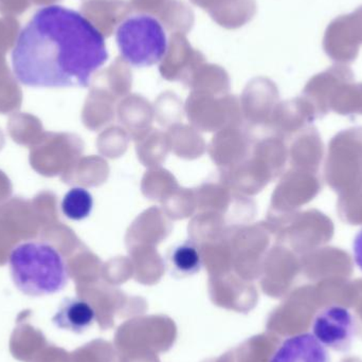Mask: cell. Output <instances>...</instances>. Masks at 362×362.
<instances>
[{"label":"cell","mask_w":362,"mask_h":362,"mask_svg":"<svg viewBox=\"0 0 362 362\" xmlns=\"http://www.w3.org/2000/svg\"><path fill=\"white\" fill-rule=\"evenodd\" d=\"M168 0H132L131 6L142 12L159 14L168 4Z\"/></svg>","instance_id":"7c38bea8"},{"label":"cell","mask_w":362,"mask_h":362,"mask_svg":"<svg viewBox=\"0 0 362 362\" xmlns=\"http://www.w3.org/2000/svg\"><path fill=\"white\" fill-rule=\"evenodd\" d=\"M93 195L84 187H72L62 200V211L71 221H80L86 219L93 212Z\"/></svg>","instance_id":"30bf717a"},{"label":"cell","mask_w":362,"mask_h":362,"mask_svg":"<svg viewBox=\"0 0 362 362\" xmlns=\"http://www.w3.org/2000/svg\"><path fill=\"white\" fill-rule=\"evenodd\" d=\"M95 320V310L86 300L81 298H66L59 304L52 317V323L57 329L83 334Z\"/></svg>","instance_id":"52a82bcc"},{"label":"cell","mask_w":362,"mask_h":362,"mask_svg":"<svg viewBox=\"0 0 362 362\" xmlns=\"http://www.w3.org/2000/svg\"><path fill=\"white\" fill-rule=\"evenodd\" d=\"M8 269L16 288L29 297L54 295L69 281V270L62 253L40 240L15 246L8 257Z\"/></svg>","instance_id":"7a4b0ae2"},{"label":"cell","mask_w":362,"mask_h":362,"mask_svg":"<svg viewBox=\"0 0 362 362\" xmlns=\"http://www.w3.org/2000/svg\"><path fill=\"white\" fill-rule=\"evenodd\" d=\"M269 362H332V359L327 349L313 333H303L285 339Z\"/></svg>","instance_id":"8992f818"},{"label":"cell","mask_w":362,"mask_h":362,"mask_svg":"<svg viewBox=\"0 0 362 362\" xmlns=\"http://www.w3.org/2000/svg\"><path fill=\"white\" fill-rule=\"evenodd\" d=\"M194 4L202 6L204 10H208L209 13L213 12L221 4V0H192Z\"/></svg>","instance_id":"5bb4252c"},{"label":"cell","mask_w":362,"mask_h":362,"mask_svg":"<svg viewBox=\"0 0 362 362\" xmlns=\"http://www.w3.org/2000/svg\"><path fill=\"white\" fill-rule=\"evenodd\" d=\"M168 266L173 276L178 278L194 276L202 270V257L197 244L193 240H185L170 250Z\"/></svg>","instance_id":"9c48e42d"},{"label":"cell","mask_w":362,"mask_h":362,"mask_svg":"<svg viewBox=\"0 0 362 362\" xmlns=\"http://www.w3.org/2000/svg\"><path fill=\"white\" fill-rule=\"evenodd\" d=\"M313 335L327 349L348 353L358 334L356 317L349 308L331 305L322 308L314 317Z\"/></svg>","instance_id":"277c9868"},{"label":"cell","mask_w":362,"mask_h":362,"mask_svg":"<svg viewBox=\"0 0 362 362\" xmlns=\"http://www.w3.org/2000/svg\"><path fill=\"white\" fill-rule=\"evenodd\" d=\"M168 29L182 33L191 29L193 23V13L183 2H168L159 13Z\"/></svg>","instance_id":"8fae6325"},{"label":"cell","mask_w":362,"mask_h":362,"mask_svg":"<svg viewBox=\"0 0 362 362\" xmlns=\"http://www.w3.org/2000/svg\"><path fill=\"white\" fill-rule=\"evenodd\" d=\"M117 44L123 59L135 67H151L165 59L167 36L163 25L150 15H137L119 25Z\"/></svg>","instance_id":"3957f363"},{"label":"cell","mask_w":362,"mask_h":362,"mask_svg":"<svg viewBox=\"0 0 362 362\" xmlns=\"http://www.w3.org/2000/svg\"><path fill=\"white\" fill-rule=\"evenodd\" d=\"M362 45V6L348 15L334 19L323 38L325 52L337 61L356 59Z\"/></svg>","instance_id":"5b68a950"},{"label":"cell","mask_w":362,"mask_h":362,"mask_svg":"<svg viewBox=\"0 0 362 362\" xmlns=\"http://www.w3.org/2000/svg\"><path fill=\"white\" fill-rule=\"evenodd\" d=\"M124 0H90L83 4L82 14L101 32L110 35L112 30L132 11Z\"/></svg>","instance_id":"ba28073f"},{"label":"cell","mask_w":362,"mask_h":362,"mask_svg":"<svg viewBox=\"0 0 362 362\" xmlns=\"http://www.w3.org/2000/svg\"><path fill=\"white\" fill-rule=\"evenodd\" d=\"M107 59L103 34L82 13L47 6L19 32L13 74L21 84L33 88H85Z\"/></svg>","instance_id":"6da1fadb"},{"label":"cell","mask_w":362,"mask_h":362,"mask_svg":"<svg viewBox=\"0 0 362 362\" xmlns=\"http://www.w3.org/2000/svg\"><path fill=\"white\" fill-rule=\"evenodd\" d=\"M353 251H354L355 263L357 264L362 272V230L355 238Z\"/></svg>","instance_id":"4fadbf2b"}]
</instances>
